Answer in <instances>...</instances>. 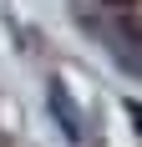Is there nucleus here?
<instances>
[{
  "label": "nucleus",
  "instance_id": "nucleus-3",
  "mask_svg": "<svg viewBox=\"0 0 142 147\" xmlns=\"http://www.w3.org/2000/svg\"><path fill=\"white\" fill-rule=\"evenodd\" d=\"M112 5H132V0H112Z\"/></svg>",
  "mask_w": 142,
  "mask_h": 147
},
{
  "label": "nucleus",
  "instance_id": "nucleus-2",
  "mask_svg": "<svg viewBox=\"0 0 142 147\" xmlns=\"http://www.w3.org/2000/svg\"><path fill=\"white\" fill-rule=\"evenodd\" d=\"M127 117H132V127L142 132V102H127Z\"/></svg>",
  "mask_w": 142,
  "mask_h": 147
},
{
  "label": "nucleus",
  "instance_id": "nucleus-1",
  "mask_svg": "<svg viewBox=\"0 0 142 147\" xmlns=\"http://www.w3.org/2000/svg\"><path fill=\"white\" fill-rule=\"evenodd\" d=\"M51 107H56V117H61V127H66V132L76 137V117H71V107H66V91H61V86H51Z\"/></svg>",
  "mask_w": 142,
  "mask_h": 147
}]
</instances>
